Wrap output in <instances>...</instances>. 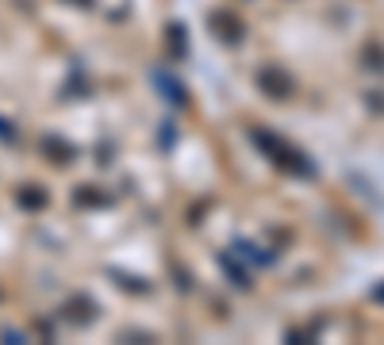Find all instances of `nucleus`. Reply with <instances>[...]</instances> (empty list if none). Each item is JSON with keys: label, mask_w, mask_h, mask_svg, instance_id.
I'll use <instances>...</instances> for the list:
<instances>
[{"label": "nucleus", "mask_w": 384, "mask_h": 345, "mask_svg": "<svg viewBox=\"0 0 384 345\" xmlns=\"http://www.w3.org/2000/svg\"><path fill=\"white\" fill-rule=\"evenodd\" d=\"M258 139V146H265V150H273L277 154V161L284 165V169H296V172H311V165L304 161V154H296V150H288V146H281V142L273 139V134H254Z\"/></svg>", "instance_id": "nucleus-1"}, {"label": "nucleus", "mask_w": 384, "mask_h": 345, "mask_svg": "<svg viewBox=\"0 0 384 345\" xmlns=\"http://www.w3.org/2000/svg\"><path fill=\"white\" fill-rule=\"evenodd\" d=\"M258 85H261V89H269V92H273V100H284V96H293V81H288V77H284V73H281V69H277V66L261 69V73H258Z\"/></svg>", "instance_id": "nucleus-2"}, {"label": "nucleus", "mask_w": 384, "mask_h": 345, "mask_svg": "<svg viewBox=\"0 0 384 345\" xmlns=\"http://www.w3.org/2000/svg\"><path fill=\"white\" fill-rule=\"evenodd\" d=\"M211 27L219 31V39H223V42H238V39H243V24H238L234 16L216 12V16H211Z\"/></svg>", "instance_id": "nucleus-3"}, {"label": "nucleus", "mask_w": 384, "mask_h": 345, "mask_svg": "<svg viewBox=\"0 0 384 345\" xmlns=\"http://www.w3.org/2000/svg\"><path fill=\"white\" fill-rule=\"evenodd\" d=\"M365 57H369V62H373V66H369V69H384V57L376 54V42H369V46H365Z\"/></svg>", "instance_id": "nucleus-4"}]
</instances>
